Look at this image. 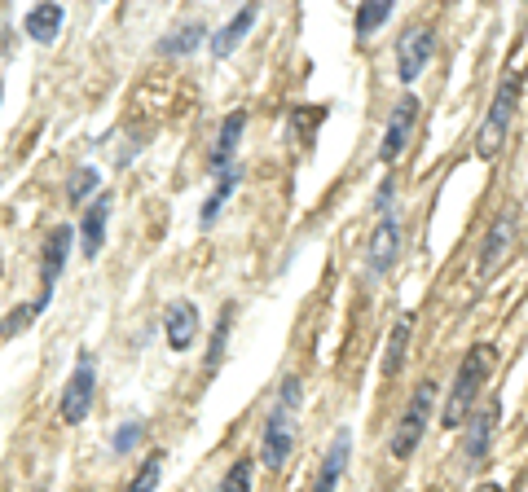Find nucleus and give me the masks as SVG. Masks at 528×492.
Here are the masks:
<instances>
[{"mask_svg":"<svg viewBox=\"0 0 528 492\" xmlns=\"http://www.w3.org/2000/svg\"><path fill=\"white\" fill-rule=\"evenodd\" d=\"M493 365H498L493 343H476V348L462 356V365L454 374V387H449V400H445V409H440V427H445V431L467 427V418L476 413V400H480L484 383H489Z\"/></svg>","mask_w":528,"mask_h":492,"instance_id":"f257e3e1","label":"nucleus"},{"mask_svg":"<svg viewBox=\"0 0 528 492\" xmlns=\"http://www.w3.org/2000/svg\"><path fill=\"white\" fill-rule=\"evenodd\" d=\"M300 400H304V383L295 374H286L278 383V400H273L269 418H264V435H260V453L269 471H282L286 457L295 449V418H300Z\"/></svg>","mask_w":528,"mask_h":492,"instance_id":"f03ea898","label":"nucleus"},{"mask_svg":"<svg viewBox=\"0 0 528 492\" xmlns=\"http://www.w3.org/2000/svg\"><path fill=\"white\" fill-rule=\"evenodd\" d=\"M520 93H524V75L506 71L498 80V93H493V102H489V115L480 123V137H476V154L484 163L498 159L506 137H511V119H515V106H520Z\"/></svg>","mask_w":528,"mask_h":492,"instance_id":"7ed1b4c3","label":"nucleus"},{"mask_svg":"<svg viewBox=\"0 0 528 492\" xmlns=\"http://www.w3.org/2000/svg\"><path fill=\"white\" fill-rule=\"evenodd\" d=\"M432 409H436V383H432V378H423V383L414 387V396H410V405H405L401 422H396L392 440H388V453L396 457V462H410L414 449L423 444L427 422H432Z\"/></svg>","mask_w":528,"mask_h":492,"instance_id":"20e7f679","label":"nucleus"},{"mask_svg":"<svg viewBox=\"0 0 528 492\" xmlns=\"http://www.w3.org/2000/svg\"><path fill=\"white\" fill-rule=\"evenodd\" d=\"M93 391H97V361H93V352H80L75 356L71 378H66V387H62V400H58V413H62L66 427H80V422L88 418V409H93Z\"/></svg>","mask_w":528,"mask_h":492,"instance_id":"39448f33","label":"nucleus"},{"mask_svg":"<svg viewBox=\"0 0 528 492\" xmlns=\"http://www.w3.org/2000/svg\"><path fill=\"white\" fill-rule=\"evenodd\" d=\"M515 229H520V216H515V207H502L498 216H493L489 233H484V242H480V260H476V277H480V282H489V277L498 273L506 260H511Z\"/></svg>","mask_w":528,"mask_h":492,"instance_id":"423d86ee","label":"nucleus"},{"mask_svg":"<svg viewBox=\"0 0 528 492\" xmlns=\"http://www.w3.org/2000/svg\"><path fill=\"white\" fill-rule=\"evenodd\" d=\"M71 246H75V229H71V225H58V229L49 233V242H44V260H40V295L31 299L36 317L53 304V290H58V282H62V268H66V255H71Z\"/></svg>","mask_w":528,"mask_h":492,"instance_id":"0eeeda50","label":"nucleus"},{"mask_svg":"<svg viewBox=\"0 0 528 492\" xmlns=\"http://www.w3.org/2000/svg\"><path fill=\"white\" fill-rule=\"evenodd\" d=\"M498 413H502V400L489 396V400L480 405V413H471V418H467V440H462V471H476V466L489 462Z\"/></svg>","mask_w":528,"mask_h":492,"instance_id":"6e6552de","label":"nucleus"},{"mask_svg":"<svg viewBox=\"0 0 528 492\" xmlns=\"http://www.w3.org/2000/svg\"><path fill=\"white\" fill-rule=\"evenodd\" d=\"M436 53V31L432 27H410L401 40H396V80L414 84L423 75V66L432 62Z\"/></svg>","mask_w":528,"mask_h":492,"instance_id":"1a4fd4ad","label":"nucleus"},{"mask_svg":"<svg viewBox=\"0 0 528 492\" xmlns=\"http://www.w3.org/2000/svg\"><path fill=\"white\" fill-rule=\"evenodd\" d=\"M396 255H401V220H396V211H383L366 246V273L383 277L396 264Z\"/></svg>","mask_w":528,"mask_h":492,"instance_id":"9d476101","label":"nucleus"},{"mask_svg":"<svg viewBox=\"0 0 528 492\" xmlns=\"http://www.w3.org/2000/svg\"><path fill=\"white\" fill-rule=\"evenodd\" d=\"M414 123H418V97L405 93L396 102L392 119H388V132H383V145H379V163H396L405 154V145L414 137Z\"/></svg>","mask_w":528,"mask_h":492,"instance_id":"9b49d317","label":"nucleus"},{"mask_svg":"<svg viewBox=\"0 0 528 492\" xmlns=\"http://www.w3.org/2000/svg\"><path fill=\"white\" fill-rule=\"evenodd\" d=\"M163 339L172 352H190L198 339V304L194 299H172L163 308Z\"/></svg>","mask_w":528,"mask_h":492,"instance_id":"f8f14e48","label":"nucleus"},{"mask_svg":"<svg viewBox=\"0 0 528 492\" xmlns=\"http://www.w3.org/2000/svg\"><path fill=\"white\" fill-rule=\"evenodd\" d=\"M106 220H110V194H97L93 203L84 207V216H80V255L84 260H97L102 255V242H106Z\"/></svg>","mask_w":528,"mask_h":492,"instance_id":"ddd939ff","label":"nucleus"},{"mask_svg":"<svg viewBox=\"0 0 528 492\" xmlns=\"http://www.w3.org/2000/svg\"><path fill=\"white\" fill-rule=\"evenodd\" d=\"M348 457H352V431H339L335 444L326 449L322 466H317V479H313V492H335L339 479L348 471Z\"/></svg>","mask_w":528,"mask_h":492,"instance_id":"4468645a","label":"nucleus"},{"mask_svg":"<svg viewBox=\"0 0 528 492\" xmlns=\"http://www.w3.org/2000/svg\"><path fill=\"white\" fill-rule=\"evenodd\" d=\"M256 14H260V5H242L238 14L229 18L225 27H220L216 36H212V40H207V49H212V58H229V53H234L238 44H242V36H247L251 27H256Z\"/></svg>","mask_w":528,"mask_h":492,"instance_id":"2eb2a0df","label":"nucleus"},{"mask_svg":"<svg viewBox=\"0 0 528 492\" xmlns=\"http://www.w3.org/2000/svg\"><path fill=\"white\" fill-rule=\"evenodd\" d=\"M242 128H247V115L242 110H234L225 123H220L216 132V145H212V172H225V167H234V154H238V141H242Z\"/></svg>","mask_w":528,"mask_h":492,"instance_id":"dca6fc26","label":"nucleus"},{"mask_svg":"<svg viewBox=\"0 0 528 492\" xmlns=\"http://www.w3.org/2000/svg\"><path fill=\"white\" fill-rule=\"evenodd\" d=\"M62 18H66L62 5H36V9H27V18H22V31H27L36 44H53L62 31Z\"/></svg>","mask_w":528,"mask_h":492,"instance_id":"f3484780","label":"nucleus"},{"mask_svg":"<svg viewBox=\"0 0 528 492\" xmlns=\"http://www.w3.org/2000/svg\"><path fill=\"white\" fill-rule=\"evenodd\" d=\"M410 339H414V317L405 312V317H396V326L388 334V348H383V374L396 378L405 365V352H410Z\"/></svg>","mask_w":528,"mask_h":492,"instance_id":"a211bd4d","label":"nucleus"},{"mask_svg":"<svg viewBox=\"0 0 528 492\" xmlns=\"http://www.w3.org/2000/svg\"><path fill=\"white\" fill-rule=\"evenodd\" d=\"M238 181H242V167H238V163H234V167H225V172L216 176V189H212V194H207V203H203V216H198V220H203V229H212L216 220H220V207H225L229 198H234Z\"/></svg>","mask_w":528,"mask_h":492,"instance_id":"6ab92c4d","label":"nucleus"},{"mask_svg":"<svg viewBox=\"0 0 528 492\" xmlns=\"http://www.w3.org/2000/svg\"><path fill=\"white\" fill-rule=\"evenodd\" d=\"M203 40H207V27L198 18H190V22H181L168 40H159V53L163 58H181V53H194Z\"/></svg>","mask_w":528,"mask_h":492,"instance_id":"aec40b11","label":"nucleus"},{"mask_svg":"<svg viewBox=\"0 0 528 492\" xmlns=\"http://www.w3.org/2000/svg\"><path fill=\"white\" fill-rule=\"evenodd\" d=\"M229 330H234V304H220V317H216V326H212V343H207V374H216L220 361H225Z\"/></svg>","mask_w":528,"mask_h":492,"instance_id":"412c9836","label":"nucleus"},{"mask_svg":"<svg viewBox=\"0 0 528 492\" xmlns=\"http://www.w3.org/2000/svg\"><path fill=\"white\" fill-rule=\"evenodd\" d=\"M388 18H392V0H366V5H357L352 31H357V40H366L370 31H379Z\"/></svg>","mask_w":528,"mask_h":492,"instance_id":"4be33fe9","label":"nucleus"},{"mask_svg":"<svg viewBox=\"0 0 528 492\" xmlns=\"http://www.w3.org/2000/svg\"><path fill=\"white\" fill-rule=\"evenodd\" d=\"M163 462H168L163 453H146V462L137 466V475H132L128 492H154V488H159V479H163Z\"/></svg>","mask_w":528,"mask_h":492,"instance_id":"5701e85b","label":"nucleus"},{"mask_svg":"<svg viewBox=\"0 0 528 492\" xmlns=\"http://www.w3.org/2000/svg\"><path fill=\"white\" fill-rule=\"evenodd\" d=\"M97 185H102L97 167H75V172H71V185H66V198H71L75 207H84V198L97 194Z\"/></svg>","mask_w":528,"mask_h":492,"instance_id":"b1692460","label":"nucleus"},{"mask_svg":"<svg viewBox=\"0 0 528 492\" xmlns=\"http://www.w3.org/2000/svg\"><path fill=\"white\" fill-rule=\"evenodd\" d=\"M251 479H256V462H251V457H238V462L225 471V479H220V492H251Z\"/></svg>","mask_w":528,"mask_h":492,"instance_id":"393cba45","label":"nucleus"},{"mask_svg":"<svg viewBox=\"0 0 528 492\" xmlns=\"http://www.w3.org/2000/svg\"><path fill=\"white\" fill-rule=\"evenodd\" d=\"M141 435H146V427H141V422H128V427H119V431H115L110 449H115V453H132V449L141 444Z\"/></svg>","mask_w":528,"mask_h":492,"instance_id":"a878e982","label":"nucleus"},{"mask_svg":"<svg viewBox=\"0 0 528 492\" xmlns=\"http://www.w3.org/2000/svg\"><path fill=\"white\" fill-rule=\"evenodd\" d=\"M31 317H36V308H31V304H22V308H14V312H9V317H5V326H0V334H5V339H9V334H18V330H27V326H31Z\"/></svg>","mask_w":528,"mask_h":492,"instance_id":"bb28decb","label":"nucleus"},{"mask_svg":"<svg viewBox=\"0 0 528 492\" xmlns=\"http://www.w3.org/2000/svg\"><path fill=\"white\" fill-rule=\"evenodd\" d=\"M392 194H396V185H392V181H383V185H379V198H374L379 216H383V211H392Z\"/></svg>","mask_w":528,"mask_h":492,"instance_id":"cd10ccee","label":"nucleus"},{"mask_svg":"<svg viewBox=\"0 0 528 492\" xmlns=\"http://www.w3.org/2000/svg\"><path fill=\"white\" fill-rule=\"evenodd\" d=\"M476 492H502V488H498V484H480Z\"/></svg>","mask_w":528,"mask_h":492,"instance_id":"c85d7f7f","label":"nucleus"}]
</instances>
